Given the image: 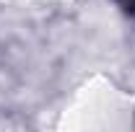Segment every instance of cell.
<instances>
[{"label":"cell","instance_id":"6da1fadb","mask_svg":"<svg viewBox=\"0 0 135 132\" xmlns=\"http://www.w3.org/2000/svg\"><path fill=\"white\" fill-rule=\"evenodd\" d=\"M117 5L125 11V13H130V16L135 18V0H117Z\"/></svg>","mask_w":135,"mask_h":132}]
</instances>
